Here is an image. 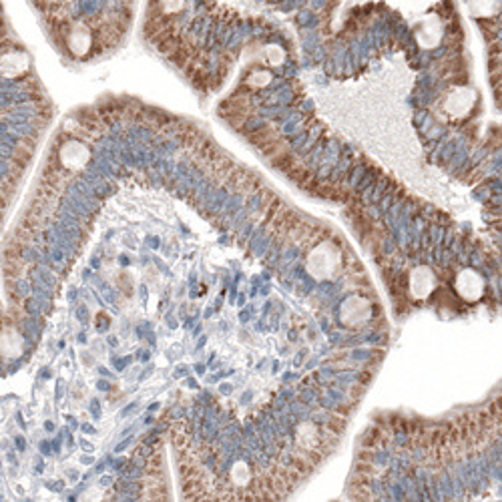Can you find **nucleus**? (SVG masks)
<instances>
[{"label": "nucleus", "mask_w": 502, "mask_h": 502, "mask_svg": "<svg viewBox=\"0 0 502 502\" xmlns=\"http://www.w3.org/2000/svg\"><path fill=\"white\" fill-rule=\"evenodd\" d=\"M470 10L476 17H492L501 10V0H470Z\"/></svg>", "instance_id": "nucleus-6"}, {"label": "nucleus", "mask_w": 502, "mask_h": 502, "mask_svg": "<svg viewBox=\"0 0 502 502\" xmlns=\"http://www.w3.org/2000/svg\"><path fill=\"white\" fill-rule=\"evenodd\" d=\"M91 46H93V37H91L89 28L83 24H77L69 37V51L75 57H85L91 51Z\"/></svg>", "instance_id": "nucleus-5"}, {"label": "nucleus", "mask_w": 502, "mask_h": 502, "mask_svg": "<svg viewBox=\"0 0 502 502\" xmlns=\"http://www.w3.org/2000/svg\"><path fill=\"white\" fill-rule=\"evenodd\" d=\"M58 159H60V163H62L67 169L78 171V169H83V167L89 163L91 151H89V147H85V145L78 143V141H69V143H64V145L58 149Z\"/></svg>", "instance_id": "nucleus-2"}, {"label": "nucleus", "mask_w": 502, "mask_h": 502, "mask_svg": "<svg viewBox=\"0 0 502 502\" xmlns=\"http://www.w3.org/2000/svg\"><path fill=\"white\" fill-rule=\"evenodd\" d=\"M416 39H418V44L422 49H434L442 39V24H440V20L436 19V17H428L420 24V28L416 33Z\"/></svg>", "instance_id": "nucleus-4"}, {"label": "nucleus", "mask_w": 502, "mask_h": 502, "mask_svg": "<svg viewBox=\"0 0 502 502\" xmlns=\"http://www.w3.org/2000/svg\"><path fill=\"white\" fill-rule=\"evenodd\" d=\"M46 2H53V0H46Z\"/></svg>", "instance_id": "nucleus-10"}, {"label": "nucleus", "mask_w": 502, "mask_h": 502, "mask_svg": "<svg viewBox=\"0 0 502 502\" xmlns=\"http://www.w3.org/2000/svg\"><path fill=\"white\" fill-rule=\"evenodd\" d=\"M266 60H268V64H271V67L284 64L286 51H284L282 46H277V44H270V46H266Z\"/></svg>", "instance_id": "nucleus-7"}, {"label": "nucleus", "mask_w": 502, "mask_h": 502, "mask_svg": "<svg viewBox=\"0 0 502 502\" xmlns=\"http://www.w3.org/2000/svg\"><path fill=\"white\" fill-rule=\"evenodd\" d=\"M165 12H179L185 4V0H161Z\"/></svg>", "instance_id": "nucleus-9"}, {"label": "nucleus", "mask_w": 502, "mask_h": 502, "mask_svg": "<svg viewBox=\"0 0 502 502\" xmlns=\"http://www.w3.org/2000/svg\"><path fill=\"white\" fill-rule=\"evenodd\" d=\"M31 64V58L22 51H8L2 55V77L17 78L22 73H26Z\"/></svg>", "instance_id": "nucleus-3"}, {"label": "nucleus", "mask_w": 502, "mask_h": 502, "mask_svg": "<svg viewBox=\"0 0 502 502\" xmlns=\"http://www.w3.org/2000/svg\"><path fill=\"white\" fill-rule=\"evenodd\" d=\"M476 105V93L470 87H454L444 98V113L450 119H464Z\"/></svg>", "instance_id": "nucleus-1"}, {"label": "nucleus", "mask_w": 502, "mask_h": 502, "mask_svg": "<svg viewBox=\"0 0 502 502\" xmlns=\"http://www.w3.org/2000/svg\"><path fill=\"white\" fill-rule=\"evenodd\" d=\"M271 80H273V75L270 71H255L248 77V85L253 89H259V87H268Z\"/></svg>", "instance_id": "nucleus-8"}]
</instances>
